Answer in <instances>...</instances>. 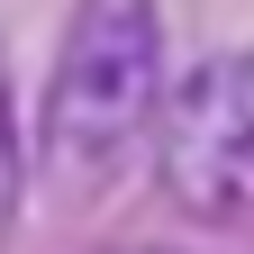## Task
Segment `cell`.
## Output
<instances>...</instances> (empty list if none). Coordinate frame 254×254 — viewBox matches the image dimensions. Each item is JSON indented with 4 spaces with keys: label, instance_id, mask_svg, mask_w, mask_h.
<instances>
[{
    "label": "cell",
    "instance_id": "1",
    "mask_svg": "<svg viewBox=\"0 0 254 254\" xmlns=\"http://www.w3.org/2000/svg\"><path fill=\"white\" fill-rule=\"evenodd\" d=\"M154 109H164V18L154 0H73L46 82V182H64L73 200L109 190L118 164L145 145Z\"/></svg>",
    "mask_w": 254,
    "mask_h": 254
},
{
    "label": "cell",
    "instance_id": "4",
    "mask_svg": "<svg viewBox=\"0 0 254 254\" xmlns=\"http://www.w3.org/2000/svg\"><path fill=\"white\" fill-rule=\"evenodd\" d=\"M127 254H164V245H127Z\"/></svg>",
    "mask_w": 254,
    "mask_h": 254
},
{
    "label": "cell",
    "instance_id": "3",
    "mask_svg": "<svg viewBox=\"0 0 254 254\" xmlns=\"http://www.w3.org/2000/svg\"><path fill=\"white\" fill-rule=\"evenodd\" d=\"M18 200H27V164H18V91H9V55H0V245L18 227Z\"/></svg>",
    "mask_w": 254,
    "mask_h": 254
},
{
    "label": "cell",
    "instance_id": "2",
    "mask_svg": "<svg viewBox=\"0 0 254 254\" xmlns=\"http://www.w3.org/2000/svg\"><path fill=\"white\" fill-rule=\"evenodd\" d=\"M154 173L209 227L254 218V55H209L182 73L154 118Z\"/></svg>",
    "mask_w": 254,
    "mask_h": 254
}]
</instances>
